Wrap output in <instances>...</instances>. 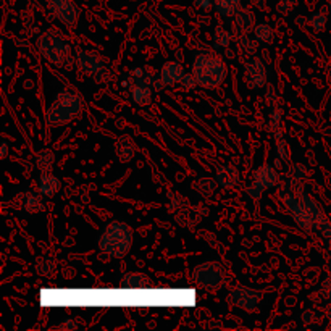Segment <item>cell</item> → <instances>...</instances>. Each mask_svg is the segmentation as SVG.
Returning <instances> with one entry per match:
<instances>
[{"label": "cell", "mask_w": 331, "mask_h": 331, "mask_svg": "<svg viewBox=\"0 0 331 331\" xmlns=\"http://www.w3.org/2000/svg\"><path fill=\"white\" fill-rule=\"evenodd\" d=\"M36 44L41 55L53 66L71 68L73 63H76V57L71 55V47L68 41L65 39L63 33L57 30V27L44 30L39 34V37H37Z\"/></svg>", "instance_id": "6da1fadb"}, {"label": "cell", "mask_w": 331, "mask_h": 331, "mask_svg": "<svg viewBox=\"0 0 331 331\" xmlns=\"http://www.w3.org/2000/svg\"><path fill=\"white\" fill-rule=\"evenodd\" d=\"M82 112V99L78 92L62 89L45 110V123L50 128H60L78 118Z\"/></svg>", "instance_id": "7a4b0ae2"}, {"label": "cell", "mask_w": 331, "mask_h": 331, "mask_svg": "<svg viewBox=\"0 0 331 331\" xmlns=\"http://www.w3.org/2000/svg\"><path fill=\"white\" fill-rule=\"evenodd\" d=\"M99 251L112 259H121L132 247V230L125 222H110L97 239Z\"/></svg>", "instance_id": "3957f363"}, {"label": "cell", "mask_w": 331, "mask_h": 331, "mask_svg": "<svg viewBox=\"0 0 331 331\" xmlns=\"http://www.w3.org/2000/svg\"><path fill=\"white\" fill-rule=\"evenodd\" d=\"M191 73L196 76L197 84L204 89H215L225 81L228 66L222 57L202 52L194 57V62L191 65Z\"/></svg>", "instance_id": "277c9868"}, {"label": "cell", "mask_w": 331, "mask_h": 331, "mask_svg": "<svg viewBox=\"0 0 331 331\" xmlns=\"http://www.w3.org/2000/svg\"><path fill=\"white\" fill-rule=\"evenodd\" d=\"M192 280L196 285L205 289H222L226 285V273L218 262H202L192 270Z\"/></svg>", "instance_id": "5b68a950"}, {"label": "cell", "mask_w": 331, "mask_h": 331, "mask_svg": "<svg viewBox=\"0 0 331 331\" xmlns=\"http://www.w3.org/2000/svg\"><path fill=\"white\" fill-rule=\"evenodd\" d=\"M74 57H76V65L78 68L96 81H105V76L108 74L105 63H103L102 57L92 50L86 49H76L74 50Z\"/></svg>", "instance_id": "8992f818"}, {"label": "cell", "mask_w": 331, "mask_h": 331, "mask_svg": "<svg viewBox=\"0 0 331 331\" xmlns=\"http://www.w3.org/2000/svg\"><path fill=\"white\" fill-rule=\"evenodd\" d=\"M262 297L263 294L259 289H254L249 286H236L228 292L226 302H228L231 307L241 309L245 312H254L259 307Z\"/></svg>", "instance_id": "52a82bcc"}, {"label": "cell", "mask_w": 331, "mask_h": 331, "mask_svg": "<svg viewBox=\"0 0 331 331\" xmlns=\"http://www.w3.org/2000/svg\"><path fill=\"white\" fill-rule=\"evenodd\" d=\"M47 8L62 24L73 27L79 20V8L73 0H45Z\"/></svg>", "instance_id": "ba28073f"}, {"label": "cell", "mask_w": 331, "mask_h": 331, "mask_svg": "<svg viewBox=\"0 0 331 331\" xmlns=\"http://www.w3.org/2000/svg\"><path fill=\"white\" fill-rule=\"evenodd\" d=\"M244 71V81L249 89H262L267 84V66L262 62L260 57H251L242 65Z\"/></svg>", "instance_id": "9c48e42d"}, {"label": "cell", "mask_w": 331, "mask_h": 331, "mask_svg": "<svg viewBox=\"0 0 331 331\" xmlns=\"http://www.w3.org/2000/svg\"><path fill=\"white\" fill-rule=\"evenodd\" d=\"M252 183L257 184L262 191H267V189H273L280 183V175L277 172L275 165L270 163H263L257 167L252 173Z\"/></svg>", "instance_id": "30bf717a"}, {"label": "cell", "mask_w": 331, "mask_h": 331, "mask_svg": "<svg viewBox=\"0 0 331 331\" xmlns=\"http://www.w3.org/2000/svg\"><path fill=\"white\" fill-rule=\"evenodd\" d=\"M207 213H209V210H207L205 207H202V205L192 207L186 202L181 209H178L175 212V222L181 226H186V228H192V226L201 222V218L205 216Z\"/></svg>", "instance_id": "8fae6325"}, {"label": "cell", "mask_w": 331, "mask_h": 331, "mask_svg": "<svg viewBox=\"0 0 331 331\" xmlns=\"http://www.w3.org/2000/svg\"><path fill=\"white\" fill-rule=\"evenodd\" d=\"M184 74H186V71H184V66L181 63L170 60V62H165L162 65L158 76L167 88V86H173V84H179V81L183 79Z\"/></svg>", "instance_id": "7c38bea8"}, {"label": "cell", "mask_w": 331, "mask_h": 331, "mask_svg": "<svg viewBox=\"0 0 331 331\" xmlns=\"http://www.w3.org/2000/svg\"><path fill=\"white\" fill-rule=\"evenodd\" d=\"M215 178H216V181H218L220 187H223V189H233V187H236V186L239 184L241 173H239V170L236 168L234 165L225 163V165H220L218 168H216Z\"/></svg>", "instance_id": "4fadbf2b"}, {"label": "cell", "mask_w": 331, "mask_h": 331, "mask_svg": "<svg viewBox=\"0 0 331 331\" xmlns=\"http://www.w3.org/2000/svg\"><path fill=\"white\" fill-rule=\"evenodd\" d=\"M233 24H234V33L236 34H251L255 27V15L249 8H239L236 15L233 16Z\"/></svg>", "instance_id": "5bb4252c"}, {"label": "cell", "mask_w": 331, "mask_h": 331, "mask_svg": "<svg viewBox=\"0 0 331 331\" xmlns=\"http://www.w3.org/2000/svg\"><path fill=\"white\" fill-rule=\"evenodd\" d=\"M113 150H115V155L123 163L131 162L136 155V146L128 134H123V136L117 137V141L113 143Z\"/></svg>", "instance_id": "9a60e30c"}, {"label": "cell", "mask_w": 331, "mask_h": 331, "mask_svg": "<svg viewBox=\"0 0 331 331\" xmlns=\"http://www.w3.org/2000/svg\"><path fill=\"white\" fill-rule=\"evenodd\" d=\"M218 186L220 184H218V181H216V178H209V176H201L192 183V189L204 199L212 197Z\"/></svg>", "instance_id": "2e32d148"}, {"label": "cell", "mask_w": 331, "mask_h": 331, "mask_svg": "<svg viewBox=\"0 0 331 331\" xmlns=\"http://www.w3.org/2000/svg\"><path fill=\"white\" fill-rule=\"evenodd\" d=\"M62 183L60 179L52 173H42L39 176V192L44 197H52L60 191Z\"/></svg>", "instance_id": "e0dca14e"}, {"label": "cell", "mask_w": 331, "mask_h": 331, "mask_svg": "<svg viewBox=\"0 0 331 331\" xmlns=\"http://www.w3.org/2000/svg\"><path fill=\"white\" fill-rule=\"evenodd\" d=\"M152 88L150 86H143V84H137V86H131V100L139 107H146L152 102Z\"/></svg>", "instance_id": "ac0fdd59"}, {"label": "cell", "mask_w": 331, "mask_h": 331, "mask_svg": "<svg viewBox=\"0 0 331 331\" xmlns=\"http://www.w3.org/2000/svg\"><path fill=\"white\" fill-rule=\"evenodd\" d=\"M213 8L223 18H233L241 8V0H213Z\"/></svg>", "instance_id": "d6986e66"}, {"label": "cell", "mask_w": 331, "mask_h": 331, "mask_svg": "<svg viewBox=\"0 0 331 331\" xmlns=\"http://www.w3.org/2000/svg\"><path fill=\"white\" fill-rule=\"evenodd\" d=\"M155 81L154 73H150L149 68H134L129 73V84L131 86H137V84H143V86H150Z\"/></svg>", "instance_id": "ffe728a7"}, {"label": "cell", "mask_w": 331, "mask_h": 331, "mask_svg": "<svg viewBox=\"0 0 331 331\" xmlns=\"http://www.w3.org/2000/svg\"><path fill=\"white\" fill-rule=\"evenodd\" d=\"M233 41V33L225 30L223 26H216L212 34V44L215 50H223L226 47H230Z\"/></svg>", "instance_id": "44dd1931"}, {"label": "cell", "mask_w": 331, "mask_h": 331, "mask_svg": "<svg viewBox=\"0 0 331 331\" xmlns=\"http://www.w3.org/2000/svg\"><path fill=\"white\" fill-rule=\"evenodd\" d=\"M238 47H239V50L245 55V57H254L255 53L259 52V41L255 39V36L252 34H239L238 36Z\"/></svg>", "instance_id": "7402d4cb"}, {"label": "cell", "mask_w": 331, "mask_h": 331, "mask_svg": "<svg viewBox=\"0 0 331 331\" xmlns=\"http://www.w3.org/2000/svg\"><path fill=\"white\" fill-rule=\"evenodd\" d=\"M21 207H23V210H26L27 213H31V215H36V213H39V212H42L45 209L42 197H39L34 192H27V194L23 196Z\"/></svg>", "instance_id": "603a6c76"}, {"label": "cell", "mask_w": 331, "mask_h": 331, "mask_svg": "<svg viewBox=\"0 0 331 331\" xmlns=\"http://www.w3.org/2000/svg\"><path fill=\"white\" fill-rule=\"evenodd\" d=\"M55 163V154L50 149H42L39 154L36 155V168L41 173H50Z\"/></svg>", "instance_id": "cb8c5ba5"}, {"label": "cell", "mask_w": 331, "mask_h": 331, "mask_svg": "<svg viewBox=\"0 0 331 331\" xmlns=\"http://www.w3.org/2000/svg\"><path fill=\"white\" fill-rule=\"evenodd\" d=\"M286 176H288V184L289 186L300 189L302 181H304L306 176H307V168L304 165H300V163H294V165H291L288 168Z\"/></svg>", "instance_id": "d4e9b609"}, {"label": "cell", "mask_w": 331, "mask_h": 331, "mask_svg": "<svg viewBox=\"0 0 331 331\" xmlns=\"http://www.w3.org/2000/svg\"><path fill=\"white\" fill-rule=\"evenodd\" d=\"M34 270L41 277H52L57 271V262L52 257H39L34 263Z\"/></svg>", "instance_id": "484cf974"}, {"label": "cell", "mask_w": 331, "mask_h": 331, "mask_svg": "<svg viewBox=\"0 0 331 331\" xmlns=\"http://www.w3.org/2000/svg\"><path fill=\"white\" fill-rule=\"evenodd\" d=\"M252 34L255 36V39L262 44H270L273 42V37H275V33H273V27L267 23H259L255 24Z\"/></svg>", "instance_id": "4316f807"}, {"label": "cell", "mask_w": 331, "mask_h": 331, "mask_svg": "<svg viewBox=\"0 0 331 331\" xmlns=\"http://www.w3.org/2000/svg\"><path fill=\"white\" fill-rule=\"evenodd\" d=\"M325 12H326V10L323 8V10L312 13V15L307 18V23H309V26H310L314 31H323V30H325V26H326V13H325Z\"/></svg>", "instance_id": "83f0119b"}, {"label": "cell", "mask_w": 331, "mask_h": 331, "mask_svg": "<svg viewBox=\"0 0 331 331\" xmlns=\"http://www.w3.org/2000/svg\"><path fill=\"white\" fill-rule=\"evenodd\" d=\"M299 0H278L277 4V12L281 16H288L289 13L294 12V8L297 7Z\"/></svg>", "instance_id": "f1b7e54d"}, {"label": "cell", "mask_w": 331, "mask_h": 331, "mask_svg": "<svg viewBox=\"0 0 331 331\" xmlns=\"http://www.w3.org/2000/svg\"><path fill=\"white\" fill-rule=\"evenodd\" d=\"M179 86H181V89L183 91H194L199 84H197V79H196V76L192 73H186L184 76H183V79L179 81Z\"/></svg>", "instance_id": "f546056e"}, {"label": "cell", "mask_w": 331, "mask_h": 331, "mask_svg": "<svg viewBox=\"0 0 331 331\" xmlns=\"http://www.w3.org/2000/svg\"><path fill=\"white\" fill-rule=\"evenodd\" d=\"M277 150H278V157L283 160V162H288L289 160V146L281 136L277 139Z\"/></svg>", "instance_id": "4dcf8cb0"}, {"label": "cell", "mask_w": 331, "mask_h": 331, "mask_svg": "<svg viewBox=\"0 0 331 331\" xmlns=\"http://www.w3.org/2000/svg\"><path fill=\"white\" fill-rule=\"evenodd\" d=\"M245 194H247L254 202H259L260 197H262V194H263V191H262V189H260L257 184H254V183L251 181V184L245 187Z\"/></svg>", "instance_id": "1f68e13d"}, {"label": "cell", "mask_w": 331, "mask_h": 331, "mask_svg": "<svg viewBox=\"0 0 331 331\" xmlns=\"http://www.w3.org/2000/svg\"><path fill=\"white\" fill-rule=\"evenodd\" d=\"M270 125H271V131H275L281 126V112L280 110H271L270 115Z\"/></svg>", "instance_id": "d6a6232c"}, {"label": "cell", "mask_w": 331, "mask_h": 331, "mask_svg": "<svg viewBox=\"0 0 331 331\" xmlns=\"http://www.w3.org/2000/svg\"><path fill=\"white\" fill-rule=\"evenodd\" d=\"M60 329H65V331H73V329H76L78 328V323L74 320H71V318H68V320H65L63 323H60V326H59Z\"/></svg>", "instance_id": "836d02e7"}, {"label": "cell", "mask_w": 331, "mask_h": 331, "mask_svg": "<svg viewBox=\"0 0 331 331\" xmlns=\"http://www.w3.org/2000/svg\"><path fill=\"white\" fill-rule=\"evenodd\" d=\"M194 4L197 8H201V10H209L213 5V0H194Z\"/></svg>", "instance_id": "e575fe53"}, {"label": "cell", "mask_w": 331, "mask_h": 331, "mask_svg": "<svg viewBox=\"0 0 331 331\" xmlns=\"http://www.w3.org/2000/svg\"><path fill=\"white\" fill-rule=\"evenodd\" d=\"M7 152H8V143H7V141H4L2 147H0V158H5Z\"/></svg>", "instance_id": "d590c367"}, {"label": "cell", "mask_w": 331, "mask_h": 331, "mask_svg": "<svg viewBox=\"0 0 331 331\" xmlns=\"http://www.w3.org/2000/svg\"><path fill=\"white\" fill-rule=\"evenodd\" d=\"M223 52H225V57H226V59H233V57H234V52L230 49V47H226V49H223Z\"/></svg>", "instance_id": "8d00e7d4"}, {"label": "cell", "mask_w": 331, "mask_h": 331, "mask_svg": "<svg viewBox=\"0 0 331 331\" xmlns=\"http://www.w3.org/2000/svg\"><path fill=\"white\" fill-rule=\"evenodd\" d=\"M304 21H306L304 16H297V18H296V24H297V26H304Z\"/></svg>", "instance_id": "74e56055"}, {"label": "cell", "mask_w": 331, "mask_h": 331, "mask_svg": "<svg viewBox=\"0 0 331 331\" xmlns=\"http://www.w3.org/2000/svg\"><path fill=\"white\" fill-rule=\"evenodd\" d=\"M329 8H331V2H329Z\"/></svg>", "instance_id": "f35d334b"}]
</instances>
